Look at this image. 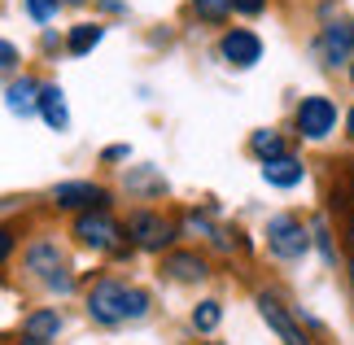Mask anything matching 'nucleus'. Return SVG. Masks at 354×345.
Segmentation results:
<instances>
[{
  "mask_svg": "<svg viewBox=\"0 0 354 345\" xmlns=\"http://www.w3.org/2000/svg\"><path fill=\"white\" fill-rule=\"evenodd\" d=\"M337 122H342V114H337V101H333V96H324V92L302 96V101H297V109H293V131L302 136V140H310V144H324V140L337 131Z\"/></svg>",
  "mask_w": 354,
  "mask_h": 345,
  "instance_id": "nucleus-6",
  "label": "nucleus"
},
{
  "mask_svg": "<svg viewBox=\"0 0 354 345\" xmlns=\"http://www.w3.org/2000/svg\"><path fill=\"white\" fill-rule=\"evenodd\" d=\"M127 192H136V197H158V192H167V179H162L158 171H149V167H136L127 171Z\"/></svg>",
  "mask_w": 354,
  "mask_h": 345,
  "instance_id": "nucleus-18",
  "label": "nucleus"
},
{
  "mask_svg": "<svg viewBox=\"0 0 354 345\" xmlns=\"http://www.w3.org/2000/svg\"><path fill=\"white\" fill-rule=\"evenodd\" d=\"M62 5H88V0H62Z\"/></svg>",
  "mask_w": 354,
  "mask_h": 345,
  "instance_id": "nucleus-31",
  "label": "nucleus"
},
{
  "mask_svg": "<svg viewBox=\"0 0 354 345\" xmlns=\"http://www.w3.org/2000/svg\"><path fill=\"white\" fill-rule=\"evenodd\" d=\"M346 280H350V293H354V258H350V267H346Z\"/></svg>",
  "mask_w": 354,
  "mask_h": 345,
  "instance_id": "nucleus-30",
  "label": "nucleus"
},
{
  "mask_svg": "<svg viewBox=\"0 0 354 345\" xmlns=\"http://www.w3.org/2000/svg\"><path fill=\"white\" fill-rule=\"evenodd\" d=\"M210 345H219V341H210Z\"/></svg>",
  "mask_w": 354,
  "mask_h": 345,
  "instance_id": "nucleus-34",
  "label": "nucleus"
},
{
  "mask_svg": "<svg viewBox=\"0 0 354 345\" xmlns=\"http://www.w3.org/2000/svg\"><path fill=\"white\" fill-rule=\"evenodd\" d=\"M22 275L31 284H39L48 297H71L79 288L75 267H71V258H66L62 241L48 236V232H39V236H31L22 245Z\"/></svg>",
  "mask_w": 354,
  "mask_h": 345,
  "instance_id": "nucleus-2",
  "label": "nucleus"
},
{
  "mask_svg": "<svg viewBox=\"0 0 354 345\" xmlns=\"http://www.w3.org/2000/svg\"><path fill=\"white\" fill-rule=\"evenodd\" d=\"M250 153H254L258 162H271V158H284V153H289V144H284V136H280V131L263 127V131H254V136H250Z\"/></svg>",
  "mask_w": 354,
  "mask_h": 345,
  "instance_id": "nucleus-17",
  "label": "nucleus"
},
{
  "mask_svg": "<svg viewBox=\"0 0 354 345\" xmlns=\"http://www.w3.org/2000/svg\"><path fill=\"white\" fill-rule=\"evenodd\" d=\"M62 333H66L62 306H31L18 319V345H57Z\"/></svg>",
  "mask_w": 354,
  "mask_h": 345,
  "instance_id": "nucleus-8",
  "label": "nucleus"
},
{
  "mask_svg": "<svg viewBox=\"0 0 354 345\" xmlns=\"http://www.w3.org/2000/svg\"><path fill=\"white\" fill-rule=\"evenodd\" d=\"M22 9H26V18H31L35 26H48L62 13V0H22Z\"/></svg>",
  "mask_w": 354,
  "mask_h": 345,
  "instance_id": "nucleus-22",
  "label": "nucleus"
},
{
  "mask_svg": "<svg viewBox=\"0 0 354 345\" xmlns=\"http://www.w3.org/2000/svg\"><path fill=\"white\" fill-rule=\"evenodd\" d=\"M35 96H39V79L18 71L13 79H5V109L13 118H35Z\"/></svg>",
  "mask_w": 354,
  "mask_h": 345,
  "instance_id": "nucleus-13",
  "label": "nucleus"
},
{
  "mask_svg": "<svg viewBox=\"0 0 354 345\" xmlns=\"http://www.w3.org/2000/svg\"><path fill=\"white\" fill-rule=\"evenodd\" d=\"M315 57L324 62V66H350V57H354V22L350 18H337V22H328L319 31V39H315Z\"/></svg>",
  "mask_w": 354,
  "mask_h": 345,
  "instance_id": "nucleus-9",
  "label": "nucleus"
},
{
  "mask_svg": "<svg viewBox=\"0 0 354 345\" xmlns=\"http://www.w3.org/2000/svg\"><path fill=\"white\" fill-rule=\"evenodd\" d=\"M219 324H223V306L214 297H206V301L193 306V333H214Z\"/></svg>",
  "mask_w": 354,
  "mask_h": 345,
  "instance_id": "nucleus-21",
  "label": "nucleus"
},
{
  "mask_svg": "<svg viewBox=\"0 0 354 345\" xmlns=\"http://www.w3.org/2000/svg\"><path fill=\"white\" fill-rule=\"evenodd\" d=\"M263 9H267V0H232V13H241V18H258Z\"/></svg>",
  "mask_w": 354,
  "mask_h": 345,
  "instance_id": "nucleus-26",
  "label": "nucleus"
},
{
  "mask_svg": "<svg viewBox=\"0 0 354 345\" xmlns=\"http://www.w3.org/2000/svg\"><path fill=\"white\" fill-rule=\"evenodd\" d=\"M263 179H267L271 188H297V184L306 179V162L293 158V153L271 158V162H263Z\"/></svg>",
  "mask_w": 354,
  "mask_h": 345,
  "instance_id": "nucleus-15",
  "label": "nucleus"
},
{
  "mask_svg": "<svg viewBox=\"0 0 354 345\" xmlns=\"http://www.w3.org/2000/svg\"><path fill=\"white\" fill-rule=\"evenodd\" d=\"M18 71H22V48L0 35V79H13Z\"/></svg>",
  "mask_w": 354,
  "mask_h": 345,
  "instance_id": "nucleus-23",
  "label": "nucleus"
},
{
  "mask_svg": "<svg viewBox=\"0 0 354 345\" xmlns=\"http://www.w3.org/2000/svg\"><path fill=\"white\" fill-rule=\"evenodd\" d=\"M346 136H350V144H354V105H350V114H346Z\"/></svg>",
  "mask_w": 354,
  "mask_h": 345,
  "instance_id": "nucleus-29",
  "label": "nucleus"
},
{
  "mask_svg": "<svg viewBox=\"0 0 354 345\" xmlns=\"http://www.w3.org/2000/svg\"><path fill=\"white\" fill-rule=\"evenodd\" d=\"M350 201H354V179H350Z\"/></svg>",
  "mask_w": 354,
  "mask_h": 345,
  "instance_id": "nucleus-33",
  "label": "nucleus"
},
{
  "mask_svg": "<svg viewBox=\"0 0 354 345\" xmlns=\"http://www.w3.org/2000/svg\"><path fill=\"white\" fill-rule=\"evenodd\" d=\"M48 205H53V210H66V214L110 210V205H114V192L105 188V184H92V179H62V184L48 188Z\"/></svg>",
  "mask_w": 354,
  "mask_h": 345,
  "instance_id": "nucleus-7",
  "label": "nucleus"
},
{
  "mask_svg": "<svg viewBox=\"0 0 354 345\" xmlns=\"http://www.w3.org/2000/svg\"><path fill=\"white\" fill-rule=\"evenodd\" d=\"M101 39H105V26H101V22H75L71 31H66L62 48L71 53V57H84V53H92Z\"/></svg>",
  "mask_w": 354,
  "mask_h": 345,
  "instance_id": "nucleus-16",
  "label": "nucleus"
},
{
  "mask_svg": "<svg viewBox=\"0 0 354 345\" xmlns=\"http://www.w3.org/2000/svg\"><path fill=\"white\" fill-rule=\"evenodd\" d=\"M131 158V149L127 144H110V149H101V162L110 167V162H127Z\"/></svg>",
  "mask_w": 354,
  "mask_h": 345,
  "instance_id": "nucleus-27",
  "label": "nucleus"
},
{
  "mask_svg": "<svg viewBox=\"0 0 354 345\" xmlns=\"http://www.w3.org/2000/svg\"><path fill=\"white\" fill-rule=\"evenodd\" d=\"M219 57L227 66H236V71H250V66L263 62V39H258V31H250V26H232V31H223V39H219Z\"/></svg>",
  "mask_w": 354,
  "mask_h": 345,
  "instance_id": "nucleus-10",
  "label": "nucleus"
},
{
  "mask_svg": "<svg viewBox=\"0 0 354 345\" xmlns=\"http://www.w3.org/2000/svg\"><path fill=\"white\" fill-rule=\"evenodd\" d=\"M258 315H263V324L271 328V333H276L284 345H315L310 341L302 328H297V319L289 310H284V301L280 297H271V293H258Z\"/></svg>",
  "mask_w": 354,
  "mask_h": 345,
  "instance_id": "nucleus-11",
  "label": "nucleus"
},
{
  "mask_svg": "<svg viewBox=\"0 0 354 345\" xmlns=\"http://www.w3.org/2000/svg\"><path fill=\"white\" fill-rule=\"evenodd\" d=\"M153 297L140 284L122 280V275H97L84 293V315L97 328H122V324H140Z\"/></svg>",
  "mask_w": 354,
  "mask_h": 345,
  "instance_id": "nucleus-1",
  "label": "nucleus"
},
{
  "mask_svg": "<svg viewBox=\"0 0 354 345\" xmlns=\"http://www.w3.org/2000/svg\"><path fill=\"white\" fill-rule=\"evenodd\" d=\"M71 236L79 250H88V254H114L122 241V223L110 214V210H79L71 218Z\"/></svg>",
  "mask_w": 354,
  "mask_h": 345,
  "instance_id": "nucleus-3",
  "label": "nucleus"
},
{
  "mask_svg": "<svg viewBox=\"0 0 354 345\" xmlns=\"http://www.w3.org/2000/svg\"><path fill=\"white\" fill-rule=\"evenodd\" d=\"M162 271H167L171 280H180V284H197V280L210 275V262L201 258L197 250H175V254L162 258Z\"/></svg>",
  "mask_w": 354,
  "mask_h": 345,
  "instance_id": "nucleus-14",
  "label": "nucleus"
},
{
  "mask_svg": "<svg viewBox=\"0 0 354 345\" xmlns=\"http://www.w3.org/2000/svg\"><path fill=\"white\" fill-rule=\"evenodd\" d=\"M35 118H44L48 131H66L71 127V105H66V92L62 84H39V96H35Z\"/></svg>",
  "mask_w": 354,
  "mask_h": 345,
  "instance_id": "nucleus-12",
  "label": "nucleus"
},
{
  "mask_svg": "<svg viewBox=\"0 0 354 345\" xmlns=\"http://www.w3.org/2000/svg\"><path fill=\"white\" fill-rule=\"evenodd\" d=\"M39 48H44V53H57V48H62L57 31H48V26H44V35H39Z\"/></svg>",
  "mask_w": 354,
  "mask_h": 345,
  "instance_id": "nucleus-28",
  "label": "nucleus"
},
{
  "mask_svg": "<svg viewBox=\"0 0 354 345\" xmlns=\"http://www.w3.org/2000/svg\"><path fill=\"white\" fill-rule=\"evenodd\" d=\"M350 84H354V57H350Z\"/></svg>",
  "mask_w": 354,
  "mask_h": 345,
  "instance_id": "nucleus-32",
  "label": "nucleus"
},
{
  "mask_svg": "<svg viewBox=\"0 0 354 345\" xmlns=\"http://www.w3.org/2000/svg\"><path fill=\"white\" fill-rule=\"evenodd\" d=\"M193 9H197V18H206V22H223L227 13H232V0H193Z\"/></svg>",
  "mask_w": 354,
  "mask_h": 345,
  "instance_id": "nucleus-24",
  "label": "nucleus"
},
{
  "mask_svg": "<svg viewBox=\"0 0 354 345\" xmlns=\"http://www.w3.org/2000/svg\"><path fill=\"white\" fill-rule=\"evenodd\" d=\"M122 236H127L131 250H145V254H162L171 250L175 236H180V227L171 223V218H162L158 210H149V205H140V210L127 214V223H122Z\"/></svg>",
  "mask_w": 354,
  "mask_h": 345,
  "instance_id": "nucleus-4",
  "label": "nucleus"
},
{
  "mask_svg": "<svg viewBox=\"0 0 354 345\" xmlns=\"http://www.w3.org/2000/svg\"><path fill=\"white\" fill-rule=\"evenodd\" d=\"M267 254L276 258V262H302L306 250H310V227L302 223L297 214H271L267 218Z\"/></svg>",
  "mask_w": 354,
  "mask_h": 345,
  "instance_id": "nucleus-5",
  "label": "nucleus"
},
{
  "mask_svg": "<svg viewBox=\"0 0 354 345\" xmlns=\"http://www.w3.org/2000/svg\"><path fill=\"white\" fill-rule=\"evenodd\" d=\"M180 232H184V236H197V241H210L214 232H219V227H214V205H210V210H188Z\"/></svg>",
  "mask_w": 354,
  "mask_h": 345,
  "instance_id": "nucleus-19",
  "label": "nucleus"
},
{
  "mask_svg": "<svg viewBox=\"0 0 354 345\" xmlns=\"http://www.w3.org/2000/svg\"><path fill=\"white\" fill-rule=\"evenodd\" d=\"M18 250H22V227H18V223H5V218H0V275L9 271V262L18 258Z\"/></svg>",
  "mask_w": 354,
  "mask_h": 345,
  "instance_id": "nucleus-20",
  "label": "nucleus"
},
{
  "mask_svg": "<svg viewBox=\"0 0 354 345\" xmlns=\"http://www.w3.org/2000/svg\"><path fill=\"white\" fill-rule=\"evenodd\" d=\"M310 241L319 245V254H324V262H328V267H333V262H337V245H333V232H328V223H324V218H319V223H315V232H310Z\"/></svg>",
  "mask_w": 354,
  "mask_h": 345,
  "instance_id": "nucleus-25",
  "label": "nucleus"
}]
</instances>
